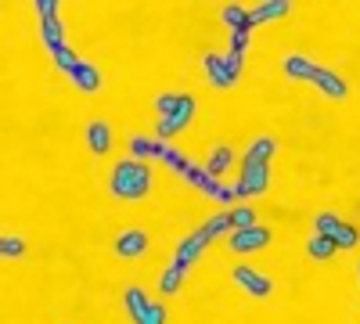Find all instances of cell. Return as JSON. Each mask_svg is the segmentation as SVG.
I'll return each instance as SVG.
<instances>
[{
    "label": "cell",
    "mask_w": 360,
    "mask_h": 324,
    "mask_svg": "<svg viewBox=\"0 0 360 324\" xmlns=\"http://www.w3.org/2000/svg\"><path fill=\"white\" fill-rule=\"evenodd\" d=\"M205 234H209V242H217V238H224V234H234V220H231V213H217V216H209L205 220V227H202Z\"/></svg>",
    "instance_id": "ac0fdd59"
},
{
    "label": "cell",
    "mask_w": 360,
    "mask_h": 324,
    "mask_svg": "<svg viewBox=\"0 0 360 324\" xmlns=\"http://www.w3.org/2000/svg\"><path fill=\"white\" fill-rule=\"evenodd\" d=\"M115 252L123 256V259H137L148 252V234L144 231H123L115 238Z\"/></svg>",
    "instance_id": "52a82bcc"
},
{
    "label": "cell",
    "mask_w": 360,
    "mask_h": 324,
    "mask_svg": "<svg viewBox=\"0 0 360 324\" xmlns=\"http://www.w3.org/2000/svg\"><path fill=\"white\" fill-rule=\"evenodd\" d=\"M332 238H335V245H339V249H353V245L360 242V231H356L353 223H346V220H342V223L335 227Z\"/></svg>",
    "instance_id": "603a6c76"
},
{
    "label": "cell",
    "mask_w": 360,
    "mask_h": 324,
    "mask_svg": "<svg viewBox=\"0 0 360 324\" xmlns=\"http://www.w3.org/2000/svg\"><path fill=\"white\" fill-rule=\"evenodd\" d=\"M231 166H234V152L227 148V144H220V148H213V159H209V166H205V169L220 181V176H224Z\"/></svg>",
    "instance_id": "d6986e66"
},
{
    "label": "cell",
    "mask_w": 360,
    "mask_h": 324,
    "mask_svg": "<svg viewBox=\"0 0 360 324\" xmlns=\"http://www.w3.org/2000/svg\"><path fill=\"white\" fill-rule=\"evenodd\" d=\"M141 324H166V306L152 303V310H148V317H144Z\"/></svg>",
    "instance_id": "836d02e7"
},
{
    "label": "cell",
    "mask_w": 360,
    "mask_h": 324,
    "mask_svg": "<svg viewBox=\"0 0 360 324\" xmlns=\"http://www.w3.org/2000/svg\"><path fill=\"white\" fill-rule=\"evenodd\" d=\"M335 249H339V245H335L332 234H314V238H307V256H310V259H332Z\"/></svg>",
    "instance_id": "e0dca14e"
},
{
    "label": "cell",
    "mask_w": 360,
    "mask_h": 324,
    "mask_svg": "<svg viewBox=\"0 0 360 324\" xmlns=\"http://www.w3.org/2000/svg\"><path fill=\"white\" fill-rule=\"evenodd\" d=\"M40 37H44V44L51 47V54L62 51V47H65V25H62V18H47V22L40 25Z\"/></svg>",
    "instance_id": "2e32d148"
},
{
    "label": "cell",
    "mask_w": 360,
    "mask_h": 324,
    "mask_svg": "<svg viewBox=\"0 0 360 324\" xmlns=\"http://www.w3.org/2000/svg\"><path fill=\"white\" fill-rule=\"evenodd\" d=\"M79 62H83V58H76V54H72L69 47H62V51H54V65L62 69V72H69V76L76 72V65H79Z\"/></svg>",
    "instance_id": "4316f807"
},
{
    "label": "cell",
    "mask_w": 360,
    "mask_h": 324,
    "mask_svg": "<svg viewBox=\"0 0 360 324\" xmlns=\"http://www.w3.org/2000/svg\"><path fill=\"white\" fill-rule=\"evenodd\" d=\"M274 152H278L274 137H259V141L249 144V152H245V162H242V166H266L270 159H274Z\"/></svg>",
    "instance_id": "4fadbf2b"
},
{
    "label": "cell",
    "mask_w": 360,
    "mask_h": 324,
    "mask_svg": "<svg viewBox=\"0 0 360 324\" xmlns=\"http://www.w3.org/2000/svg\"><path fill=\"white\" fill-rule=\"evenodd\" d=\"M288 11H292V0H266V4H259V8H252V11H249V25L285 18Z\"/></svg>",
    "instance_id": "30bf717a"
},
{
    "label": "cell",
    "mask_w": 360,
    "mask_h": 324,
    "mask_svg": "<svg viewBox=\"0 0 360 324\" xmlns=\"http://www.w3.org/2000/svg\"><path fill=\"white\" fill-rule=\"evenodd\" d=\"M184 98H188V94H159V98H155V108H159L162 115H173L180 105H184Z\"/></svg>",
    "instance_id": "f546056e"
},
{
    "label": "cell",
    "mask_w": 360,
    "mask_h": 324,
    "mask_svg": "<svg viewBox=\"0 0 360 324\" xmlns=\"http://www.w3.org/2000/svg\"><path fill=\"white\" fill-rule=\"evenodd\" d=\"M356 278H360V259H356Z\"/></svg>",
    "instance_id": "e575fe53"
},
{
    "label": "cell",
    "mask_w": 360,
    "mask_h": 324,
    "mask_svg": "<svg viewBox=\"0 0 360 324\" xmlns=\"http://www.w3.org/2000/svg\"><path fill=\"white\" fill-rule=\"evenodd\" d=\"M195 108H198V105H195V98L188 94V98H184V105H180L173 115H162V123H159V137L166 141V137L180 134V130H184V127L195 119Z\"/></svg>",
    "instance_id": "8992f818"
},
{
    "label": "cell",
    "mask_w": 360,
    "mask_h": 324,
    "mask_svg": "<svg viewBox=\"0 0 360 324\" xmlns=\"http://www.w3.org/2000/svg\"><path fill=\"white\" fill-rule=\"evenodd\" d=\"M249 33H252V25H242V29H234V33H231V51H234V54H245Z\"/></svg>",
    "instance_id": "4dcf8cb0"
},
{
    "label": "cell",
    "mask_w": 360,
    "mask_h": 324,
    "mask_svg": "<svg viewBox=\"0 0 360 324\" xmlns=\"http://www.w3.org/2000/svg\"><path fill=\"white\" fill-rule=\"evenodd\" d=\"M76 86H79V94H98V86H101V72L90 65V62H79L76 65V72L69 76Z\"/></svg>",
    "instance_id": "5bb4252c"
},
{
    "label": "cell",
    "mask_w": 360,
    "mask_h": 324,
    "mask_svg": "<svg viewBox=\"0 0 360 324\" xmlns=\"http://www.w3.org/2000/svg\"><path fill=\"white\" fill-rule=\"evenodd\" d=\"M270 188V166H242V181L234 184L238 198H249V195H263Z\"/></svg>",
    "instance_id": "3957f363"
},
{
    "label": "cell",
    "mask_w": 360,
    "mask_h": 324,
    "mask_svg": "<svg viewBox=\"0 0 360 324\" xmlns=\"http://www.w3.org/2000/svg\"><path fill=\"white\" fill-rule=\"evenodd\" d=\"M86 144H90V152L94 155H108L112 152V130H108V123H101V119H94L86 127Z\"/></svg>",
    "instance_id": "8fae6325"
},
{
    "label": "cell",
    "mask_w": 360,
    "mask_h": 324,
    "mask_svg": "<svg viewBox=\"0 0 360 324\" xmlns=\"http://www.w3.org/2000/svg\"><path fill=\"white\" fill-rule=\"evenodd\" d=\"M0 252H4L8 259H15V256H25V242L18 238V234H4V238H0Z\"/></svg>",
    "instance_id": "83f0119b"
},
{
    "label": "cell",
    "mask_w": 360,
    "mask_h": 324,
    "mask_svg": "<svg viewBox=\"0 0 360 324\" xmlns=\"http://www.w3.org/2000/svg\"><path fill=\"white\" fill-rule=\"evenodd\" d=\"M180 281H184V274H180L173 263L162 271V278H159V288H162V296H176V288H180Z\"/></svg>",
    "instance_id": "cb8c5ba5"
},
{
    "label": "cell",
    "mask_w": 360,
    "mask_h": 324,
    "mask_svg": "<svg viewBox=\"0 0 360 324\" xmlns=\"http://www.w3.org/2000/svg\"><path fill=\"white\" fill-rule=\"evenodd\" d=\"M33 8H37V11H40V18L47 22V18H58V8H62V4H58V0H37Z\"/></svg>",
    "instance_id": "d6a6232c"
},
{
    "label": "cell",
    "mask_w": 360,
    "mask_h": 324,
    "mask_svg": "<svg viewBox=\"0 0 360 324\" xmlns=\"http://www.w3.org/2000/svg\"><path fill=\"white\" fill-rule=\"evenodd\" d=\"M184 176H188V184H191V188H198V191L209 195V198H220V191H224V184H220L209 169H202V166H191Z\"/></svg>",
    "instance_id": "ba28073f"
},
{
    "label": "cell",
    "mask_w": 360,
    "mask_h": 324,
    "mask_svg": "<svg viewBox=\"0 0 360 324\" xmlns=\"http://www.w3.org/2000/svg\"><path fill=\"white\" fill-rule=\"evenodd\" d=\"M108 188H112V195L130 198V202H134V198H144V195H148V188H152V173H148V166H144V162L127 159V162H119V166L112 169Z\"/></svg>",
    "instance_id": "6da1fadb"
},
{
    "label": "cell",
    "mask_w": 360,
    "mask_h": 324,
    "mask_svg": "<svg viewBox=\"0 0 360 324\" xmlns=\"http://www.w3.org/2000/svg\"><path fill=\"white\" fill-rule=\"evenodd\" d=\"M231 220H234V231L256 227V209H249V205H238V209H231Z\"/></svg>",
    "instance_id": "484cf974"
},
{
    "label": "cell",
    "mask_w": 360,
    "mask_h": 324,
    "mask_svg": "<svg viewBox=\"0 0 360 324\" xmlns=\"http://www.w3.org/2000/svg\"><path fill=\"white\" fill-rule=\"evenodd\" d=\"M317 72H321V65L310 62V58H303V54L285 58V76H288V79H307V83H314Z\"/></svg>",
    "instance_id": "9c48e42d"
},
{
    "label": "cell",
    "mask_w": 360,
    "mask_h": 324,
    "mask_svg": "<svg viewBox=\"0 0 360 324\" xmlns=\"http://www.w3.org/2000/svg\"><path fill=\"white\" fill-rule=\"evenodd\" d=\"M339 223H342V220H339L335 213H321V216H317V234H335Z\"/></svg>",
    "instance_id": "1f68e13d"
},
{
    "label": "cell",
    "mask_w": 360,
    "mask_h": 324,
    "mask_svg": "<svg viewBox=\"0 0 360 324\" xmlns=\"http://www.w3.org/2000/svg\"><path fill=\"white\" fill-rule=\"evenodd\" d=\"M314 83H317V91H321V94L335 98V101H342V98H346V91H349V86H346V79H342L339 72H332V69H321Z\"/></svg>",
    "instance_id": "7c38bea8"
},
{
    "label": "cell",
    "mask_w": 360,
    "mask_h": 324,
    "mask_svg": "<svg viewBox=\"0 0 360 324\" xmlns=\"http://www.w3.org/2000/svg\"><path fill=\"white\" fill-rule=\"evenodd\" d=\"M162 148H166L162 141H148V137H134V141H130V152H134L137 162L152 159V155H162Z\"/></svg>",
    "instance_id": "44dd1931"
},
{
    "label": "cell",
    "mask_w": 360,
    "mask_h": 324,
    "mask_svg": "<svg viewBox=\"0 0 360 324\" xmlns=\"http://www.w3.org/2000/svg\"><path fill=\"white\" fill-rule=\"evenodd\" d=\"M231 252H256V249H266L270 245V227H245V231H234L227 238Z\"/></svg>",
    "instance_id": "277c9868"
},
{
    "label": "cell",
    "mask_w": 360,
    "mask_h": 324,
    "mask_svg": "<svg viewBox=\"0 0 360 324\" xmlns=\"http://www.w3.org/2000/svg\"><path fill=\"white\" fill-rule=\"evenodd\" d=\"M209 245V234L198 227L195 234H188L184 242H180V249H176V256H173V267L180 271V274H188L191 267H195V259L202 256V249Z\"/></svg>",
    "instance_id": "7a4b0ae2"
},
{
    "label": "cell",
    "mask_w": 360,
    "mask_h": 324,
    "mask_svg": "<svg viewBox=\"0 0 360 324\" xmlns=\"http://www.w3.org/2000/svg\"><path fill=\"white\" fill-rule=\"evenodd\" d=\"M127 310H130V317L141 324L144 317H148V310H152V303H148V296L141 288H127Z\"/></svg>",
    "instance_id": "ffe728a7"
},
{
    "label": "cell",
    "mask_w": 360,
    "mask_h": 324,
    "mask_svg": "<svg viewBox=\"0 0 360 324\" xmlns=\"http://www.w3.org/2000/svg\"><path fill=\"white\" fill-rule=\"evenodd\" d=\"M159 159H162V162H166L169 169H176V173H188V169H191V162H188L184 155H180L176 148H169V144L162 148V155H159Z\"/></svg>",
    "instance_id": "d4e9b609"
},
{
    "label": "cell",
    "mask_w": 360,
    "mask_h": 324,
    "mask_svg": "<svg viewBox=\"0 0 360 324\" xmlns=\"http://www.w3.org/2000/svg\"><path fill=\"white\" fill-rule=\"evenodd\" d=\"M220 18H224V25L231 29H242V25H249V8H242V4H224V11H220Z\"/></svg>",
    "instance_id": "7402d4cb"
},
{
    "label": "cell",
    "mask_w": 360,
    "mask_h": 324,
    "mask_svg": "<svg viewBox=\"0 0 360 324\" xmlns=\"http://www.w3.org/2000/svg\"><path fill=\"white\" fill-rule=\"evenodd\" d=\"M234 281L242 285V288L249 292V296H256V299H266L270 292H274L270 278H266V274H259L256 267H245V263H242V267H234Z\"/></svg>",
    "instance_id": "5b68a950"
},
{
    "label": "cell",
    "mask_w": 360,
    "mask_h": 324,
    "mask_svg": "<svg viewBox=\"0 0 360 324\" xmlns=\"http://www.w3.org/2000/svg\"><path fill=\"white\" fill-rule=\"evenodd\" d=\"M202 65H205V76H209V83H213V86H220V91L234 86L231 76H227V65H224V54H205Z\"/></svg>",
    "instance_id": "9a60e30c"
},
{
    "label": "cell",
    "mask_w": 360,
    "mask_h": 324,
    "mask_svg": "<svg viewBox=\"0 0 360 324\" xmlns=\"http://www.w3.org/2000/svg\"><path fill=\"white\" fill-rule=\"evenodd\" d=\"M224 65H227V76H231V83H238L242 79V69H245V54H224Z\"/></svg>",
    "instance_id": "f1b7e54d"
}]
</instances>
